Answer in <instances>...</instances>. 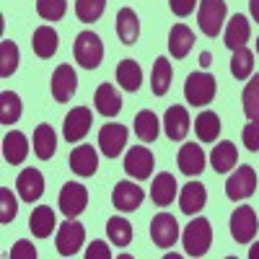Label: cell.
Returning <instances> with one entry per match:
<instances>
[{"mask_svg":"<svg viewBox=\"0 0 259 259\" xmlns=\"http://www.w3.org/2000/svg\"><path fill=\"white\" fill-rule=\"evenodd\" d=\"M182 244H184L187 256H205L207 249H210V244H212L210 221H207V218H194V221L184 228Z\"/></svg>","mask_w":259,"mask_h":259,"instance_id":"cell-1","label":"cell"},{"mask_svg":"<svg viewBox=\"0 0 259 259\" xmlns=\"http://www.w3.org/2000/svg\"><path fill=\"white\" fill-rule=\"evenodd\" d=\"M215 91H218V80L210 73H192L184 83V99L192 106H207L215 99Z\"/></svg>","mask_w":259,"mask_h":259,"instance_id":"cell-2","label":"cell"},{"mask_svg":"<svg viewBox=\"0 0 259 259\" xmlns=\"http://www.w3.org/2000/svg\"><path fill=\"white\" fill-rule=\"evenodd\" d=\"M73 55H75V60L83 65L85 70H94V68H99L101 60H104V45H101V39L94 31H80L75 36Z\"/></svg>","mask_w":259,"mask_h":259,"instance_id":"cell-3","label":"cell"},{"mask_svg":"<svg viewBox=\"0 0 259 259\" xmlns=\"http://www.w3.org/2000/svg\"><path fill=\"white\" fill-rule=\"evenodd\" d=\"M226 0H200V8H197V24L202 29L205 36H218V31L223 29V21H226Z\"/></svg>","mask_w":259,"mask_h":259,"instance_id":"cell-4","label":"cell"},{"mask_svg":"<svg viewBox=\"0 0 259 259\" xmlns=\"http://www.w3.org/2000/svg\"><path fill=\"white\" fill-rule=\"evenodd\" d=\"M254 189H256V174H254L251 166H239V171H233L226 182V194L233 202L251 197Z\"/></svg>","mask_w":259,"mask_h":259,"instance_id":"cell-5","label":"cell"},{"mask_svg":"<svg viewBox=\"0 0 259 259\" xmlns=\"http://www.w3.org/2000/svg\"><path fill=\"white\" fill-rule=\"evenodd\" d=\"M150 239L156 241L158 249H171L179 239V223L174 215L168 212H158L153 221H150Z\"/></svg>","mask_w":259,"mask_h":259,"instance_id":"cell-6","label":"cell"},{"mask_svg":"<svg viewBox=\"0 0 259 259\" xmlns=\"http://www.w3.org/2000/svg\"><path fill=\"white\" fill-rule=\"evenodd\" d=\"M83 241H85V228H83L78 221L68 218V221L60 226L57 241H55V244H57V251H60L62 256H73V254L80 251Z\"/></svg>","mask_w":259,"mask_h":259,"instance_id":"cell-7","label":"cell"},{"mask_svg":"<svg viewBox=\"0 0 259 259\" xmlns=\"http://www.w3.org/2000/svg\"><path fill=\"white\" fill-rule=\"evenodd\" d=\"M91 124H94L91 109H85V106H75V109L68 112V117H65L62 135H65L68 143H80L85 135L91 133Z\"/></svg>","mask_w":259,"mask_h":259,"instance_id":"cell-8","label":"cell"},{"mask_svg":"<svg viewBox=\"0 0 259 259\" xmlns=\"http://www.w3.org/2000/svg\"><path fill=\"white\" fill-rule=\"evenodd\" d=\"M89 207V189L78 182H68L60 189V210L68 218H78V215Z\"/></svg>","mask_w":259,"mask_h":259,"instance_id":"cell-9","label":"cell"},{"mask_svg":"<svg viewBox=\"0 0 259 259\" xmlns=\"http://www.w3.org/2000/svg\"><path fill=\"white\" fill-rule=\"evenodd\" d=\"M231 236L239 244H249L256 236V212L254 207H236L231 215Z\"/></svg>","mask_w":259,"mask_h":259,"instance_id":"cell-10","label":"cell"},{"mask_svg":"<svg viewBox=\"0 0 259 259\" xmlns=\"http://www.w3.org/2000/svg\"><path fill=\"white\" fill-rule=\"evenodd\" d=\"M78 89V75L75 70L70 68V65H60V68L52 73V83H50V91L55 96V101L65 104V101H70L73 94Z\"/></svg>","mask_w":259,"mask_h":259,"instance_id":"cell-11","label":"cell"},{"mask_svg":"<svg viewBox=\"0 0 259 259\" xmlns=\"http://www.w3.org/2000/svg\"><path fill=\"white\" fill-rule=\"evenodd\" d=\"M124 171L133 179H138V182L148 179L150 174H153V153H150L148 148H143V145H135L124 156Z\"/></svg>","mask_w":259,"mask_h":259,"instance_id":"cell-12","label":"cell"},{"mask_svg":"<svg viewBox=\"0 0 259 259\" xmlns=\"http://www.w3.org/2000/svg\"><path fill=\"white\" fill-rule=\"evenodd\" d=\"M99 145L106 158H117L127 145V127L124 124H104L99 133Z\"/></svg>","mask_w":259,"mask_h":259,"instance_id":"cell-13","label":"cell"},{"mask_svg":"<svg viewBox=\"0 0 259 259\" xmlns=\"http://www.w3.org/2000/svg\"><path fill=\"white\" fill-rule=\"evenodd\" d=\"M16 189L18 197L24 202H36L41 194H45V177H41L39 168H24L16 179Z\"/></svg>","mask_w":259,"mask_h":259,"instance_id":"cell-14","label":"cell"},{"mask_svg":"<svg viewBox=\"0 0 259 259\" xmlns=\"http://www.w3.org/2000/svg\"><path fill=\"white\" fill-rule=\"evenodd\" d=\"M143 200H145V192H143L140 187H135L133 182H119V184L114 187V192H112V202H114V207L122 210V212L138 210V207L143 205Z\"/></svg>","mask_w":259,"mask_h":259,"instance_id":"cell-15","label":"cell"},{"mask_svg":"<svg viewBox=\"0 0 259 259\" xmlns=\"http://www.w3.org/2000/svg\"><path fill=\"white\" fill-rule=\"evenodd\" d=\"M205 202H207V189H205V184L189 182V184L182 187V192H179V207H182L184 215H197V212L205 207Z\"/></svg>","mask_w":259,"mask_h":259,"instance_id":"cell-16","label":"cell"},{"mask_svg":"<svg viewBox=\"0 0 259 259\" xmlns=\"http://www.w3.org/2000/svg\"><path fill=\"white\" fill-rule=\"evenodd\" d=\"M189 114L184 106H168L166 114H163V127H166V135L168 140H184L187 133H189Z\"/></svg>","mask_w":259,"mask_h":259,"instance_id":"cell-17","label":"cell"},{"mask_svg":"<svg viewBox=\"0 0 259 259\" xmlns=\"http://www.w3.org/2000/svg\"><path fill=\"white\" fill-rule=\"evenodd\" d=\"M179 168L187 177H200L205 168V150L197 143H187L179 150Z\"/></svg>","mask_w":259,"mask_h":259,"instance_id":"cell-18","label":"cell"},{"mask_svg":"<svg viewBox=\"0 0 259 259\" xmlns=\"http://www.w3.org/2000/svg\"><path fill=\"white\" fill-rule=\"evenodd\" d=\"M249 36H251V24H249V18L241 16V13H236V16L228 21V26H226V47L236 52L239 47H246Z\"/></svg>","mask_w":259,"mask_h":259,"instance_id":"cell-19","label":"cell"},{"mask_svg":"<svg viewBox=\"0 0 259 259\" xmlns=\"http://www.w3.org/2000/svg\"><path fill=\"white\" fill-rule=\"evenodd\" d=\"M3 156L11 166H18L24 163L26 156H29V140L24 133H18V130H11V133L3 138Z\"/></svg>","mask_w":259,"mask_h":259,"instance_id":"cell-20","label":"cell"},{"mask_svg":"<svg viewBox=\"0 0 259 259\" xmlns=\"http://www.w3.org/2000/svg\"><path fill=\"white\" fill-rule=\"evenodd\" d=\"M70 168L78 177H94L99 168V156H96L94 145H78L70 153Z\"/></svg>","mask_w":259,"mask_h":259,"instance_id":"cell-21","label":"cell"},{"mask_svg":"<svg viewBox=\"0 0 259 259\" xmlns=\"http://www.w3.org/2000/svg\"><path fill=\"white\" fill-rule=\"evenodd\" d=\"M94 104H96V112H99V114H104V117H117L119 109H122V96L114 91L112 83H101L99 89H96Z\"/></svg>","mask_w":259,"mask_h":259,"instance_id":"cell-22","label":"cell"},{"mask_svg":"<svg viewBox=\"0 0 259 259\" xmlns=\"http://www.w3.org/2000/svg\"><path fill=\"white\" fill-rule=\"evenodd\" d=\"M192 47H194V34H192L189 26L177 24L174 29L168 31V52H171V57L184 60L192 52Z\"/></svg>","mask_w":259,"mask_h":259,"instance_id":"cell-23","label":"cell"},{"mask_svg":"<svg viewBox=\"0 0 259 259\" xmlns=\"http://www.w3.org/2000/svg\"><path fill=\"white\" fill-rule=\"evenodd\" d=\"M117 36L122 45H135L140 36V21L133 8H119L117 13Z\"/></svg>","mask_w":259,"mask_h":259,"instance_id":"cell-24","label":"cell"},{"mask_svg":"<svg viewBox=\"0 0 259 259\" xmlns=\"http://www.w3.org/2000/svg\"><path fill=\"white\" fill-rule=\"evenodd\" d=\"M177 179L168 174V171H163V174H158L156 177V182H153V187H150V197H153V202L158 205V207H166V205H171L177 200Z\"/></svg>","mask_w":259,"mask_h":259,"instance_id":"cell-25","label":"cell"},{"mask_svg":"<svg viewBox=\"0 0 259 259\" xmlns=\"http://www.w3.org/2000/svg\"><path fill=\"white\" fill-rule=\"evenodd\" d=\"M55 150H57V135H55L52 124H36V130H34V153H36V158L50 161L55 156Z\"/></svg>","mask_w":259,"mask_h":259,"instance_id":"cell-26","label":"cell"},{"mask_svg":"<svg viewBox=\"0 0 259 259\" xmlns=\"http://www.w3.org/2000/svg\"><path fill=\"white\" fill-rule=\"evenodd\" d=\"M236 161H239V150H236V145L231 140H223L221 145L212 148L210 163L215 168V174H228V171L236 166Z\"/></svg>","mask_w":259,"mask_h":259,"instance_id":"cell-27","label":"cell"},{"mask_svg":"<svg viewBox=\"0 0 259 259\" xmlns=\"http://www.w3.org/2000/svg\"><path fill=\"white\" fill-rule=\"evenodd\" d=\"M29 228H31V233L36 236V239H50L52 228H55V210L47 207V205L36 207L31 212V218H29Z\"/></svg>","mask_w":259,"mask_h":259,"instance_id":"cell-28","label":"cell"},{"mask_svg":"<svg viewBox=\"0 0 259 259\" xmlns=\"http://www.w3.org/2000/svg\"><path fill=\"white\" fill-rule=\"evenodd\" d=\"M117 83L122 85L124 91H138L140 83H143V70L135 60H122L117 65Z\"/></svg>","mask_w":259,"mask_h":259,"instance_id":"cell-29","label":"cell"},{"mask_svg":"<svg viewBox=\"0 0 259 259\" xmlns=\"http://www.w3.org/2000/svg\"><path fill=\"white\" fill-rule=\"evenodd\" d=\"M171 75H174V68L166 57H158L153 62V75H150V89H153L156 96H166L171 89Z\"/></svg>","mask_w":259,"mask_h":259,"instance_id":"cell-30","label":"cell"},{"mask_svg":"<svg viewBox=\"0 0 259 259\" xmlns=\"http://www.w3.org/2000/svg\"><path fill=\"white\" fill-rule=\"evenodd\" d=\"M31 45H34V52L36 57L41 60H47L57 52V31L52 26H39L34 31V39H31Z\"/></svg>","mask_w":259,"mask_h":259,"instance_id":"cell-31","label":"cell"},{"mask_svg":"<svg viewBox=\"0 0 259 259\" xmlns=\"http://www.w3.org/2000/svg\"><path fill=\"white\" fill-rule=\"evenodd\" d=\"M194 130H197V138L202 143H215L221 135V117L205 109L202 114H197V122H194Z\"/></svg>","mask_w":259,"mask_h":259,"instance_id":"cell-32","label":"cell"},{"mask_svg":"<svg viewBox=\"0 0 259 259\" xmlns=\"http://www.w3.org/2000/svg\"><path fill=\"white\" fill-rule=\"evenodd\" d=\"M158 130H161V122H158V117L150 112V109H143L135 117V135L143 143H153L158 138Z\"/></svg>","mask_w":259,"mask_h":259,"instance_id":"cell-33","label":"cell"},{"mask_svg":"<svg viewBox=\"0 0 259 259\" xmlns=\"http://www.w3.org/2000/svg\"><path fill=\"white\" fill-rule=\"evenodd\" d=\"M24 112V104H21L18 94L13 91H3L0 94V122L3 124H16Z\"/></svg>","mask_w":259,"mask_h":259,"instance_id":"cell-34","label":"cell"},{"mask_svg":"<svg viewBox=\"0 0 259 259\" xmlns=\"http://www.w3.org/2000/svg\"><path fill=\"white\" fill-rule=\"evenodd\" d=\"M251 73H254V55L246 47H239L233 52V60H231V75L236 80H246Z\"/></svg>","mask_w":259,"mask_h":259,"instance_id":"cell-35","label":"cell"},{"mask_svg":"<svg viewBox=\"0 0 259 259\" xmlns=\"http://www.w3.org/2000/svg\"><path fill=\"white\" fill-rule=\"evenodd\" d=\"M106 236H109V241L114 246H130V241H133V226L124 218H112L106 223Z\"/></svg>","mask_w":259,"mask_h":259,"instance_id":"cell-36","label":"cell"},{"mask_svg":"<svg viewBox=\"0 0 259 259\" xmlns=\"http://www.w3.org/2000/svg\"><path fill=\"white\" fill-rule=\"evenodd\" d=\"M241 104H244V114L249 119H259V73L251 75V80L244 85Z\"/></svg>","mask_w":259,"mask_h":259,"instance_id":"cell-37","label":"cell"},{"mask_svg":"<svg viewBox=\"0 0 259 259\" xmlns=\"http://www.w3.org/2000/svg\"><path fill=\"white\" fill-rule=\"evenodd\" d=\"M16 68H18V47H16V41L3 39L0 41V75L11 78Z\"/></svg>","mask_w":259,"mask_h":259,"instance_id":"cell-38","label":"cell"},{"mask_svg":"<svg viewBox=\"0 0 259 259\" xmlns=\"http://www.w3.org/2000/svg\"><path fill=\"white\" fill-rule=\"evenodd\" d=\"M106 11V0H75V13L83 24H94Z\"/></svg>","mask_w":259,"mask_h":259,"instance_id":"cell-39","label":"cell"},{"mask_svg":"<svg viewBox=\"0 0 259 259\" xmlns=\"http://www.w3.org/2000/svg\"><path fill=\"white\" fill-rule=\"evenodd\" d=\"M68 11V0H36V13L45 21H60Z\"/></svg>","mask_w":259,"mask_h":259,"instance_id":"cell-40","label":"cell"},{"mask_svg":"<svg viewBox=\"0 0 259 259\" xmlns=\"http://www.w3.org/2000/svg\"><path fill=\"white\" fill-rule=\"evenodd\" d=\"M18 212V202L13 197V192L8 187L0 189V223H11Z\"/></svg>","mask_w":259,"mask_h":259,"instance_id":"cell-41","label":"cell"},{"mask_svg":"<svg viewBox=\"0 0 259 259\" xmlns=\"http://www.w3.org/2000/svg\"><path fill=\"white\" fill-rule=\"evenodd\" d=\"M244 145L251 150V153H259V119H251L244 127Z\"/></svg>","mask_w":259,"mask_h":259,"instance_id":"cell-42","label":"cell"},{"mask_svg":"<svg viewBox=\"0 0 259 259\" xmlns=\"http://www.w3.org/2000/svg\"><path fill=\"white\" fill-rule=\"evenodd\" d=\"M11 259H36V246L26 239H21L11 249Z\"/></svg>","mask_w":259,"mask_h":259,"instance_id":"cell-43","label":"cell"},{"mask_svg":"<svg viewBox=\"0 0 259 259\" xmlns=\"http://www.w3.org/2000/svg\"><path fill=\"white\" fill-rule=\"evenodd\" d=\"M168 6L179 18H187L194 8H197V0H168Z\"/></svg>","mask_w":259,"mask_h":259,"instance_id":"cell-44","label":"cell"},{"mask_svg":"<svg viewBox=\"0 0 259 259\" xmlns=\"http://www.w3.org/2000/svg\"><path fill=\"white\" fill-rule=\"evenodd\" d=\"M85 259H112V251L104 241H94L89 249H85Z\"/></svg>","mask_w":259,"mask_h":259,"instance_id":"cell-45","label":"cell"},{"mask_svg":"<svg viewBox=\"0 0 259 259\" xmlns=\"http://www.w3.org/2000/svg\"><path fill=\"white\" fill-rule=\"evenodd\" d=\"M249 11H251V18L259 21V0H249Z\"/></svg>","mask_w":259,"mask_h":259,"instance_id":"cell-46","label":"cell"},{"mask_svg":"<svg viewBox=\"0 0 259 259\" xmlns=\"http://www.w3.org/2000/svg\"><path fill=\"white\" fill-rule=\"evenodd\" d=\"M200 65H202V68H210V65H212V55L210 52H202L200 55Z\"/></svg>","mask_w":259,"mask_h":259,"instance_id":"cell-47","label":"cell"},{"mask_svg":"<svg viewBox=\"0 0 259 259\" xmlns=\"http://www.w3.org/2000/svg\"><path fill=\"white\" fill-rule=\"evenodd\" d=\"M249 259H259V241L251 244V249H249Z\"/></svg>","mask_w":259,"mask_h":259,"instance_id":"cell-48","label":"cell"},{"mask_svg":"<svg viewBox=\"0 0 259 259\" xmlns=\"http://www.w3.org/2000/svg\"><path fill=\"white\" fill-rule=\"evenodd\" d=\"M256 52H259V39H256Z\"/></svg>","mask_w":259,"mask_h":259,"instance_id":"cell-49","label":"cell"}]
</instances>
